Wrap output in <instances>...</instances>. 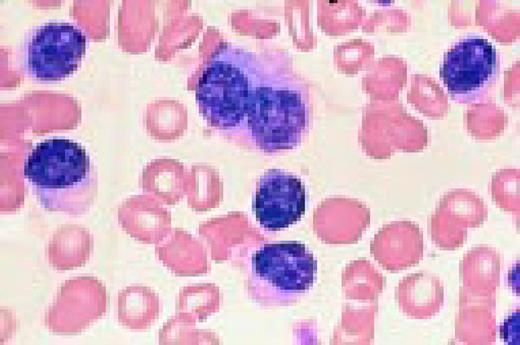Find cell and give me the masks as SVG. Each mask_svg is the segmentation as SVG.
Wrapping results in <instances>:
<instances>
[{
    "label": "cell",
    "instance_id": "cell-1",
    "mask_svg": "<svg viewBox=\"0 0 520 345\" xmlns=\"http://www.w3.org/2000/svg\"><path fill=\"white\" fill-rule=\"evenodd\" d=\"M311 116L305 81L283 62L264 61L241 137L265 153L294 149L307 134Z\"/></svg>",
    "mask_w": 520,
    "mask_h": 345
},
{
    "label": "cell",
    "instance_id": "cell-2",
    "mask_svg": "<svg viewBox=\"0 0 520 345\" xmlns=\"http://www.w3.org/2000/svg\"><path fill=\"white\" fill-rule=\"evenodd\" d=\"M23 173L41 207L48 211L81 216L97 197L94 162L80 143L68 138L37 143L24 161Z\"/></svg>",
    "mask_w": 520,
    "mask_h": 345
},
{
    "label": "cell",
    "instance_id": "cell-3",
    "mask_svg": "<svg viewBox=\"0 0 520 345\" xmlns=\"http://www.w3.org/2000/svg\"><path fill=\"white\" fill-rule=\"evenodd\" d=\"M264 61L254 52L224 43L204 65L195 89L199 112L217 131L241 137Z\"/></svg>",
    "mask_w": 520,
    "mask_h": 345
},
{
    "label": "cell",
    "instance_id": "cell-4",
    "mask_svg": "<svg viewBox=\"0 0 520 345\" xmlns=\"http://www.w3.org/2000/svg\"><path fill=\"white\" fill-rule=\"evenodd\" d=\"M316 273L317 262L304 244H263L249 261L248 294L263 307L287 306L312 288Z\"/></svg>",
    "mask_w": 520,
    "mask_h": 345
},
{
    "label": "cell",
    "instance_id": "cell-5",
    "mask_svg": "<svg viewBox=\"0 0 520 345\" xmlns=\"http://www.w3.org/2000/svg\"><path fill=\"white\" fill-rule=\"evenodd\" d=\"M87 48L83 29L70 21H48L31 28L17 53L22 74L32 80L52 82L72 75Z\"/></svg>",
    "mask_w": 520,
    "mask_h": 345
},
{
    "label": "cell",
    "instance_id": "cell-6",
    "mask_svg": "<svg viewBox=\"0 0 520 345\" xmlns=\"http://www.w3.org/2000/svg\"><path fill=\"white\" fill-rule=\"evenodd\" d=\"M439 74L452 100L482 102L498 78V52L487 38L470 33L446 51Z\"/></svg>",
    "mask_w": 520,
    "mask_h": 345
},
{
    "label": "cell",
    "instance_id": "cell-7",
    "mask_svg": "<svg viewBox=\"0 0 520 345\" xmlns=\"http://www.w3.org/2000/svg\"><path fill=\"white\" fill-rule=\"evenodd\" d=\"M305 208V187L295 174L270 169L259 178L254 210L264 229L278 231L288 228L301 219Z\"/></svg>",
    "mask_w": 520,
    "mask_h": 345
}]
</instances>
